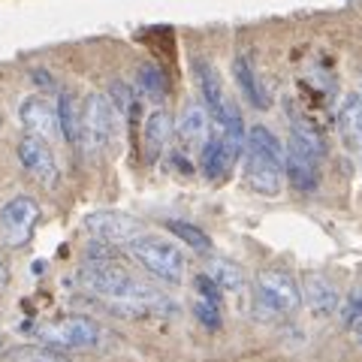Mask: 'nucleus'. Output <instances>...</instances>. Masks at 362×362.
<instances>
[{"label": "nucleus", "instance_id": "423d86ee", "mask_svg": "<svg viewBox=\"0 0 362 362\" xmlns=\"http://www.w3.org/2000/svg\"><path fill=\"white\" fill-rule=\"evenodd\" d=\"M257 305L269 314H296L302 305L299 281L284 269H266L257 275Z\"/></svg>", "mask_w": 362, "mask_h": 362}, {"label": "nucleus", "instance_id": "20e7f679", "mask_svg": "<svg viewBox=\"0 0 362 362\" xmlns=\"http://www.w3.org/2000/svg\"><path fill=\"white\" fill-rule=\"evenodd\" d=\"M127 251L139 266H145L151 275L169 281V284H178L185 278V257L173 242L154 239V235H133L127 242Z\"/></svg>", "mask_w": 362, "mask_h": 362}, {"label": "nucleus", "instance_id": "393cba45", "mask_svg": "<svg viewBox=\"0 0 362 362\" xmlns=\"http://www.w3.org/2000/svg\"><path fill=\"white\" fill-rule=\"evenodd\" d=\"M6 359L9 362H66V356H61L58 350L49 344H21Z\"/></svg>", "mask_w": 362, "mask_h": 362}, {"label": "nucleus", "instance_id": "4be33fe9", "mask_svg": "<svg viewBox=\"0 0 362 362\" xmlns=\"http://www.w3.org/2000/svg\"><path fill=\"white\" fill-rule=\"evenodd\" d=\"M290 145H296V148L302 151H308L311 157H320L326 154V142H323V136L317 133L311 124H305V121H293V130H290Z\"/></svg>", "mask_w": 362, "mask_h": 362}, {"label": "nucleus", "instance_id": "2eb2a0df", "mask_svg": "<svg viewBox=\"0 0 362 362\" xmlns=\"http://www.w3.org/2000/svg\"><path fill=\"white\" fill-rule=\"evenodd\" d=\"M194 290H197V299H194L197 320L206 326V329H221V287H218V281L206 272V275L194 278Z\"/></svg>", "mask_w": 362, "mask_h": 362}, {"label": "nucleus", "instance_id": "9d476101", "mask_svg": "<svg viewBox=\"0 0 362 362\" xmlns=\"http://www.w3.org/2000/svg\"><path fill=\"white\" fill-rule=\"evenodd\" d=\"M16 151H18L21 166H25L40 185H45V187L58 185V163H54V154H52L49 142H45L42 136H33V133L21 136Z\"/></svg>", "mask_w": 362, "mask_h": 362}, {"label": "nucleus", "instance_id": "f8f14e48", "mask_svg": "<svg viewBox=\"0 0 362 362\" xmlns=\"http://www.w3.org/2000/svg\"><path fill=\"white\" fill-rule=\"evenodd\" d=\"M175 136L185 151H202V145L211 136V115L202 103H187L181 109V118L175 124Z\"/></svg>", "mask_w": 362, "mask_h": 362}, {"label": "nucleus", "instance_id": "39448f33", "mask_svg": "<svg viewBox=\"0 0 362 362\" xmlns=\"http://www.w3.org/2000/svg\"><path fill=\"white\" fill-rule=\"evenodd\" d=\"M42 344L54 350H88L100 341V326L90 317H52L33 326Z\"/></svg>", "mask_w": 362, "mask_h": 362}, {"label": "nucleus", "instance_id": "6ab92c4d", "mask_svg": "<svg viewBox=\"0 0 362 362\" xmlns=\"http://www.w3.org/2000/svg\"><path fill=\"white\" fill-rule=\"evenodd\" d=\"M233 76H235V85H239L242 97L247 103L257 106V109H269V94H266V88L254 70V61L247 58V54H239V58L233 61Z\"/></svg>", "mask_w": 362, "mask_h": 362}, {"label": "nucleus", "instance_id": "1a4fd4ad", "mask_svg": "<svg viewBox=\"0 0 362 362\" xmlns=\"http://www.w3.org/2000/svg\"><path fill=\"white\" fill-rule=\"evenodd\" d=\"M242 151H245V139H235L233 133L214 127V133L209 136L206 145H202V151H199L202 175H206L209 181H221L235 166V160L242 157Z\"/></svg>", "mask_w": 362, "mask_h": 362}, {"label": "nucleus", "instance_id": "9b49d317", "mask_svg": "<svg viewBox=\"0 0 362 362\" xmlns=\"http://www.w3.org/2000/svg\"><path fill=\"white\" fill-rule=\"evenodd\" d=\"M85 230L100 242L115 245V242H130L133 235H139V223L124 211H94L85 218Z\"/></svg>", "mask_w": 362, "mask_h": 362}, {"label": "nucleus", "instance_id": "f03ea898", "mask_svg": "<svg viewBox=\"0 0 362 362\" xmlns=\"http://www.w3.org/2000/svg\"><path fill=\"white\" fill-rule=\"evenodd\" d=\"M245 181L259 197H278L284 185V145L263 124L247 130L245 139Z\"/></svg>", "mask_w": 362, "mask_h": 362}, {"label": "nucleus", "instance_id": "c85d7f7f", "mask_svg": "<svg viewBox=\"0 0 362 362\" xmlns=\"http://www.w3.org/2000/svg\"><path fill=\"white\" fill-rule=\"evenodd\" d=\"M350 332H354V335H356V341L362 344V323H359V326H354V329H350Z\"/></svg>", "mask_w": 362, "mask_h": 362}, {"label": "nucleus", "instance_id": "cd10ccee", "mask_svg": "<svg viewBox=\"0 0 362 362\" xmlns=\"http://www.w3.org/2000/svg\"><path fill=\"white\" fill-rule=\"evenodd\" d=\"M6 287H9V266H6V259L0 257V296L6 293Z\"/></svg>", "mask_w": 362, "mask_h": 362}, {"label": "nucleus", "instance_id": "c756f323", "mask_svg": "<svg viewBox=\"0 0 362 362\" xmlns=\"http://www.w3.org/2000/svg\"><path fill=\"white\" fill-rule=\"evenodd\" d=\"M0 124H4V118H0Z\"/></svg>", "mask_w": 362, "mask_h": 362}, {"label": "nucleus", "instance_id": "7ed1b4c3", "mask_svg": "<svg viewBox=\"0 0 362 362\" xmlns=\"http://www.w3.org/2000/svg\"><path fill=\"white\" fill-rule=\"evenodd\" d=\"M197 76H199V90H202V100H206V109L211 115V124L226 130V133H233L235 139H247V130L242 124V112L230 97H226L218 70H214L209 61H197Z\"/></svg>", "mask_w": 362, "mask_h": 362}, {"label": "nucleus", "instance_id": "a211bd4d", "mask_svg": "<svg viewBox=\"0 0 362 362\" xmlns=\"http://www.w3.org/2000/svg\"><path fill=\"white\" fill-rule=\"evenodd\" d=\"M175 133V124H173V115L166 109H154L148 121H145V130H142V139H145V157L154 163L157 157L166 151L169 139Z\"/></svg>", "mask_w": 362, "mask_h": 362}, {"label": "nucleus", "instance_id": "ddd939ff", "mask_svg": "<svg viewBox=\"0 0 362 362\" xmlns=\"http://www.w3.org/2000/svg\"><path fill=\"white\" fill-rule=\"evenodd\" d=\"M18 121H21V127H25L28 133L42 136V139H49V136H54L61 130L58 127V106H52L49 100L40 97V94H33V97H28L25 103H21Z\"/></svg>", "mask_w": 362, "mask_h": 362}, {"label": "nucleus", "instance_id": "0eeeda50", "mask_svg": "<svg viewBox=\"0 0 362 362\" xmlns=\"http://www.w3.org/2000/svg\"><path fill=\"white\" fill-rule=\"evenodd\" d=\"M115 121H118V109L106 94H90L85 100L82 139L88 145V151L103 154L115 142Z\"/></svg>", "mask_w": 362, "mask_h": 362}, {"label": "nucleus", "instance_id": "a878e982", "mask_svg": "<svg viewBox=\"0 0 362 362\" xmlns=\"http://www.w3.org/2000/svg\"><path fill=\"white\" fill-rule=\"evenodd\" d=\"M341 323L347 326V329H354V326L362 323V284H356L347 293V299L341 305Z\"/></svg>", "mask_w": 362, "mask_h": 362}, {"label": "nucleus", "instance_id": "bb28decb", "mask_svg": "<svg viewBox=\"0 0 362 362\" xmlns=\"http://www.w3.org/2000/svg\"><path fill=\"white\" fill-rule=\"evenodd\" d=\"M109 100L115 103V109H118V115H133V109H136V97H133V90L124 85V82H112V88H109Z\"/></svg>", "mask_w": 362, "mask_h": 362}, {"label": "nucleus", "instance_id": "f257e3e1", "mask_svg": "<svg viewBox=\"0 0 362 362\" xmlns=\"http://www.w3.org/2000/svg\"><path fill=\"white\" fill-rule=\"evenodd\" d=\"M82 284L90 293L106 296L115 305H121V308H130V311H148L151 305L160 299L154 287H148L139 278H133L127 269L109 263V259H90V263H85L82 266Z\"/></svg>", "mask_w": 362, "mask_h": 362}, {"label": "nucleus", "instance_id": "4468645a", "mask_svg": "<svg viewBox=\"0 0 362 362\" xmlns=\"http://www.w3.org/2000/svg\"><path fill=\"white\" fill-rule=\"evenodd\" d=\"M317 157H311L308 151L296 148V145L287 142V151H284V175L299 194H311L320 181V169H317Z\"/></svg>", "mask_w": 362, "mask_h": 362}, {"label": "nucleus", "instance_id": "5701e85b", "mask_svg": "<svg viewBox=\"0 0 362 362\" xmlns=\"http://www.w3.org/2000/svg\"><path fill=\"white\" fill-rule=\"evenodd\" d=\"M136 85H139V94L148 97V100H163L166 97V76H163L160 66H154V64L139 66Z\"/></svg>", "mask_w": 362, "mask_h": 362}, {"label": "nucleus", "instance_id": "f3484780", "mask_svg": "<svg viewBox=\"0 0 362 362\" xmlns=\"http://www.w3.org/2000/svg\"><path fill=\"white\" fill-rule=\"evenodd\" d=\"M338 130H341L344 148L362 160V94H350L338 115Z\"/></svg>", "mask_w": 362, "mask_h": 362}, {"label": "nucleus", "instance_id": "aec40b11", "mask_svg": "<svg viewBox=\"0 0 362 362\" xmlns=\"http://www.w3.org/2000/svg\"><path fill=\"white\" fill-rule=\"evenodd\" d=\"M58 127H61V136L70 145L82 142V118H78L70 94H61V100H58Z\"/></svg>", "mask_w": 362, "mask_h": 362}, {"label": "nucleus", "instance_id": "412c9836", "mask_svg": "<svg viewBox=\"0 0 362 362\" xmlns=\"http://www.w3.org/2000/svg\"><path fill=\"white\" fill-rule=\"evenodd\" d=\"M209 275L218 281V287L226 293H239L245 287V275L242 269L233 263V259H223V257H214L209 263Z\"/></svg>", "mask_w": 362, "mask_h": 362}, {"label": "nucleus", "instance_id": "dca6fc26", "mask_svg": "<svg viewBox=\"0 0 362 362\" xmlns=\"http://www.w3.org/2000/svg\"><path fill=\"white\" fill-rule=\"evenodd\" d=\"M302 299L311 308V314H317V317H329L338 308V290H335V284L329 278L320 275V272L305 275V281H302Z\"/></svg>", "mask_w": 362, "mask_h": 362}, {"label": "nucleus", "instance_id": "6e6552de", "mask_svg": "<svg viewBox=\"0 0 362 362\" xmlns=\"http://www.w3.org/2000/svg\"><path fill=\"white\" fill-rule=\"evenodd\" d=\"M40 223V202L30 197H16L0 209V239L9 247H21L30 242Z\"/></svg>", "mask_w": 362, "mask_h": 362}, {"label": "nucleus", "instance_id": "b1692460", "mask_svg": "<svg viewBox=\"0 0 362 362\" xmlns=\"http://www.w3.org/2000/svg\"><path fill=\"white\" fill-rule=\"evenodd\" d=\"M166 230L173 233V235H178L181 242H187L194 251H199V254H209L211 251V239L206 233L199 230V226H194V223H185V221H169L166 223Z\"/></svg>", "mask_w": 362, "mask_h": 362}]
</instances>
